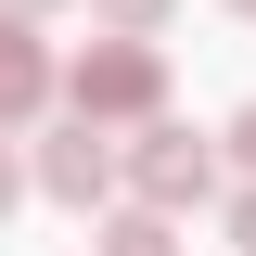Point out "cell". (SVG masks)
<instances>
[{
    "label": "cell",
    "instance_id": "1",
    "mask_svg": "<svg viewBox=\"0 0 256 256\" xmlns=\"http://www.w3.org/2000/svg\"><path fill=\"white\" fill-rule=\"evenodd\" d=\"M52 90L77 102V116H102V128H141V116L166 102V52H154V38H128V26H102L90 52L52 77Z\"/></svg>",
    "mask_w": 256,
    "mask_h": 256
},
{
    "label": "cell",
    "instance_id": "2",
    "mask_svg": "<svg viewBox=\"0 0 256 256\" xmlns=\"http://www.w3.org/2000/svg\"><path fill=\"white\" fill-rule=\"evenodd\" d=\"M116 180L141 192V205H205L218 192V141H192V128H166V116H141V141H116Z\"/></svg>",
    "mask_w": 256,
    "mask_h": 256
},
{
    "label": "cell",
    "instance_id": "3",
    "mask_svg": "<svg viewBox=\"0 0 256 256\" xmlns=\"http://www.w3.org/2000/svg\"><path fill=\"white\" fill-rule=\"evenodd\" d=\"M26 180L52 192V205H102V192H116V128H102V116H64L52 141H38Z\"/></svg>",
    "mask_w": 256,
    "mask_h": 256
},
{
    "label": "cell",
    "instance_id": "4",
    "mask_svg": "<svg viewBox=\"0 0 256 256\" xmlns=\"http://www.w3.org/2000/svg\"><path fill=\"white\" fill-rule=\"evenodd\" d=\"M52 102V52L26 38V13H0V128H26Z\"/></svg>",
    "mask_w": 256,
    "mask_h": 256
},
{
    "label": "cell",
    "instance_id": "5",
    "mask_svg": "<svg viewBox=\"0 0 256 256\" xmlns=\"http://www.w3.org/2000/svg\"><path fill=\"white\" fill-rule=\"evenodd\" d=\"M102 256H180L166 205H128V218H102Z\"/></svg>",
    "mask_w": 256,
    "mask_h": 256
},
{
    "label": "cell",
    "instance_id": "6",
    "mask_svg": "<svg viewBox=\"0 0 256 256\" xmlns=\"http://www.w3.org/2000/svg\"><path fill=\"white\" fill-rule=\"evenodd\" d=\"M90 13H102V26H128V38H154V26H166V0H90Z\"/></svg>",
    "mask_w": 256,
    "mask_h": 256
},
{
    "label": "cell",
    "instance_id": "7",
    "mask_svg": "<svg viewBox=\"0 0 256 256\" xmlns=\"http://www.w3.org/2000/svg\"><path fill=\"white\" fill-rule=\"evenodd\" d=\"M13 192H26V154H13V128H0V205H13Z\"/></svg>",
    "mask_w": 256,
    "mask_h": 256
},
{
    "label": "cell",
    "instance_id": "8",
    "mask_svg": "<svg viewBox=\"0 0 256 256\" xmlns=\"http://www.w3.org/2000/svg\"><path fill=\"white\" fill-rule=\"evenodd\" d=\"M230 244H244V256H256V192H230Z\"/></svg>",
    "mask_w": 256,
    "mask_h": 256
},
{
    "label": "cell",
    "instance_id": "9",
    "mask_svg": "<svg viewBox=\"0 0 256 256\" xmlns=\"http://www.w3.org/2000/svg\"><path fill=\"white\" fill-rule=\"evenodd\" d=\"M230 154H244V166H256V102H244V116H230Z\"/></svg>",
    "mask_w": 256,
    "mask_h": 256
},
{
    "label": "cell",
    "instance_id": "10",
    "mask_svg": "<svg viewBox=\"0 0 256 256\" xmlns=\"http://www.w3.org/2000/svg\"><path fill=\"white\" fill-rule=\"evenodd\" d=\"M0 13H52V0H0Z\"/></svg>",
    "mask_w": 256,
    "mask_h": 256
},
{
    "label": "cell",
    "instance_id": "11",
    "mask_svg": "<svg viewBox=\"0 0 256 256\" xmlns=\"http://www.w3.org/2000/svg\"><path fill=\"white\" fill-rule=\"evenodd\" d=\"M230 13H256V0H230Z\"/></svg>",
    "mask_w": 256,
    "mask_h": 256
}]
</instances>
